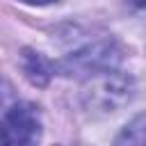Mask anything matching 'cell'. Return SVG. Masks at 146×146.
<instances>
[{
    "label": "cell",
    "mask_w": 146,
    "mask_h": 146,
    "mask_svg": "<svg viewBox=\"0 0 146 146\" xmlns=\"http://www.w3.org/2000/svg\"><path fill=\"white\" fill-rule=\"evenodd\" d=\"M0 103H2V94H0Z\"/></svg>",
    "instance_id": "7"
},
{
    "label": "cell",
    "mask_w": 146,
    "mask_h": 146,
    "mask_svg": "<svg viewBox=\"0 0 146 146\" xmlns=\"http://www.w3.org/2000/svg\"><path fill=\"white\" fill-rule=\"evenodd\" d=\"M116 141H119V144L128 141V144H135V146L144 144V114L135 116V121H132L130 125H125V130L121 132V137H119Z\"/></svg>",
    "instance_id": "4"
},
{
    "label": "cell",
    "mask_w": 146,
    "mask_h": 146,
    "mask_svg": "<svg viewBox=\"0 0 146 146\" xmlns=\"http://www.w3.org/2000/svg\"><path fill=\"white\" fill-rule=\"evenodd\" d=\"M130 2H132L135 7H144V0H130Z\"/></svg>",
    "instance_id": "6"
},
{
    "label": "cell",
    "mask_w": 146,
    "mask_h": 146,
    "mask_svg": "<svg viewBox=\"0 0 146 146\" xmlns=\"http://www.w3.org/2000/svg\"><path fill=\"white\" fill-rule=\"evenodd\" d=\"M23 68H25V75L34 84H46L48 78H50V64L39 52L25 50V55H23Z\"/></svg>",
    "instance_id": "3"
},
{
    "label": "cell",
    "mask_w": 146,
    "mask_h": 146,
    "mask_svg": "<svg viewBox=\"0 0 146 146\" xmlns=\"http://www.w3.org/2000/svg\"><path fill=\"white\" fill-rule=\"evenodd\" d=\"M25 5H34V7H43V5H52V2H59V0H21Z\"/></svg>",
    "instance_id": "5"
},
{
    "label": "cell",
    "mask_w": 146,
    "mask_h": 146,
    "mask_svg": "<svg viewBox=\"0 0 146 146\" xmlns=\"http://www.w3.org/2000/svg\"><path fill=\"white\" fill-rule=\"evenodd\" d=\"M41 139V119L30 103H18L0 116V144L27 146Z\"/></svg>",
    "instance_id": "1"
},
{
    "label": "cell",
    "mask_w": 146,
    "mask_h": 146,
    "mask_svg": "<svg viewBox=\"0 0 146 146\" xmlns=\"http://www.w3.org/2000/svg\"><path fill=\"white\" fill-rule=\"evenodd\" d=\"M132 94H135V87H132L130 78L116 75L112 71H103V78L91 89V103L100 105L103 110L114 112L123 103H130Z\"/></svg>",
    "instance_id": "2"
}]
</instances>
